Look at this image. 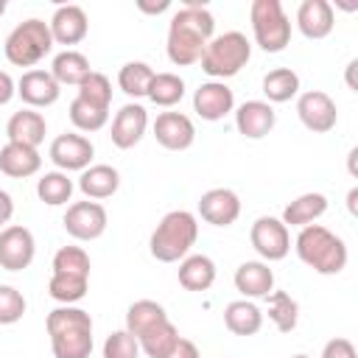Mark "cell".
I'll return each instance as SVG.
<instances>
[{
  "mask_svg": "<svg viewBox=\"0 0 358 358\" xmlns=\"http://www.w3.org/2000/svg\"><path fill=\"white\" fill-rule=\"evenodd\" d=\"M48 28H50L53 42H59V45H78L87 36L90 22H87V14H84L81 6L67 3V6H59L53 11Z\"/></svg>",
  "mask_w": 358,
  "mask_h": 358,
  "instance_id": "obj_18",
  "label": "cell"
},
{
  "mask_svg": "<svg viewBox=\"0 0 358 358\" xmlns=\"http://www.w3.org/2000/svg\"><path fill=\"white\" fill-rule=\"evenodd\" d=\"M145 98L157 106H165V109L176 106L185 98V81L176 73H154V81H151Z\"/></svg>",
  "mask_w": 358,
  "mask_h": 358,
  "instance_id": "obj_36",
  "label": "cell"
},
{
  "mask_svg": "<svg viewBox=\"0 0 358 358\" xmlns=\"http://www.w3.org/2000/svg\"><path fill=\"white\" fill-rule=\"evenodd\" d=\"M249 241H252L255 252L263 257V263L282 260L291 252V232L274 215H260L249 229Z\"/></svg>",
  "mask_w": 358,
  "mask_h": 358,
  "instance_id": "obj_8",
  "label": "cell"
},
{
  "mask_svg": "<svg viewBox=\"0 0 358 358\" xmlns=\"http://www.w3.org/2000/svg\"><path fill=\"white\" fill-rule=\"evenodd\" d=\"M294 249H296L299 260L308 268H313L316 274H324V277L344 271L347 257H350L347 255V243L336 232H330L327 227H322V224L302 227L299 235H296V241H294Z\"/></svg>",
  "mask_w": 358,
  "mask_h": 358,
  "instance_id": "obj_3",
  "label": "cell"
},
{
  "mask_svg": "<svg viewBox=\"0 0 358 358\" xmlns=\"http://www.w3.org/2000/svg\"><path fill=\"white\" fill-rule=\"evenodd\" d=\"M145 129H148V112H145V106L129 101V103H123L115 112V120H112V143L120 151H129V148H134L143 140Z\"/></svg>",
  "mask_w": 358,
  "mask_h": 358,
  "instance_id": "obj_15",
  "label": "cell"
},
{
  "mask_svg": "<svg viewBox=\"0 0 358 358\" xmlns=\"http://www.w3.org/2000/svg\"><path fill=\"white\" fill-rule=\"evenodd\" d=\"M36 241L28 227L8 224L0 229V268L6 271H22L34 263Z\"/></svg>",
  "mask_w": 358,
  "mask_h": 358,
  "instance_id": "obj_11",
  "label": "cell"
},
{
  "mask_svg": "<svg viewBox=\"0 0 358 358\" xmlns=\"http://www.w3.org/2000/svg\"><path fill=\"white\" fill-rule=\"evenodd\" d=\"M327 213V196L324 193H316V190H310V193H302V196H296L285 210H282V224L285 227H308V224H316L322 215Z\"/></svg>",
  "mask_w": 358,
  "mask_h": 358,
  "instance_id": "obj_25",
  "label": "cell"
},
{
  "mask_svg": "<svg viewBox=\"0 0 358 358\" xmlns=\"http://www.w3.org/2000/svg\"><path fill=\"white\" fill-rule=\"evenodd\" d=\"M249 20L260 50L266 53L285 50V45L291 42V20L285 17L280 0H255L249 6Z\"/></svg>",
  "mask_w": 358,
  "mask_h": 358,
  "instance_id": "obj_7",
  "label": "cell"
},
{
  "mask_svg": "<svg viewBox=\"0 0 358 358\" xmlns=\"http://www.w3.org/2000/svg\"><path fill=\"white\" fill-rule=\"evenodd\" d=\"M11 215H14V201H11V196L6 190H0V229L11 221Z\"/></svg>",
  "mask_w": 358,
  "mask_h": 358,
  "instance_id": "obj_45",
  "label": "cell"
},
{
  "mask_svg": "<svg viewBox=\"0 0 358 358\" xmlns=\"http://www.w3.org/2000/svg\"><path fill=\"white\" fill-rule=\"evenodd\" d=\"M154 137L168 151H185L196 140V126L182 112H159L154 120Z\"/></svg>",
  "mask_w": 358,
  "mask_h": 358,
  "instance_id": "obj_16",
  "label": "cell"
},
{
  "mask_svg": "<svg viewBox=\"0 0 358 358\" xmlns=\"http://www.w3.org/2000/svg\"><path fill=\"white\" fill-rule=\"evenodd\" d=\"M168 358H201V355H199V347L190 338H179V344L173 347V352Z\"/></svg>",
  "mask_w": 358,
  "mask_h": 358,
  "instance_id": "obj_44",
  "label": "cell"
},
{
  "mask_svg": "<svg viewBox=\"0 0 358 358\" xmlns=\"http://www.w3.org/2000/svg\"><path fill=\"white\" fill-rule=\"evenodd\" d=\"M106 221H109V215H106L103 204L90 201V199L87 201H73L67 207L64 218H62L67 235L76 238V241H95V238H101L106 232Z\"/></svg>",
  "mask_w": 358,
  "mask_h": 358,
  "instance_id": "obj_10",
  "label": "cell"
},
{
  "mask_svg": "<svg viewBox=\"0 0 358 358\" xmlns=\"http://www.w3.org/2000/svg\"><path fill=\"white\" fill-rule=\"evenodd\" d=\"M291 358H308V355H302V352H299V355H291Z\"/></svg>",
  "mask_w": 358,
  "mask_h": 358,
  "instance_id": "obj_51",
  "label": "cell"
},
{
  "mask_svg": "<svg viewBox=\"0 0 358 358\" xmlns=\"http://www.w3.org/2000/svg\"><path fill=\"white\" fill-rule=\"evenodd\" d=\"M336 25V14L333 6L327 0H302L296 8V28L302 31V36L308 39H324L330 36Z\"/></svg>",
  "mask_w": 358,
  "mask_h": 358,
  "instance_id": "obj_20",
  "label": "cell"
},
{
  "mask_svg": "<svg viewBox=\"0 0 358 358\" xmlns=\"http://www.w3.org/2000/svg\"><path fill=\"white\" fill-rule=\"evenodd\" d=\"M48 134V123L36 109H20L8 117L6 123V137L8 143H20V145H31L36 148Z\"/></svg>",
  "mask_w": 358,
  "mask_h": 358,
  "instance_id": "obj_22",
  "label": "cell"
},
{
  "mask_svg": "<svg viewBox=\"0 0 358 358\" xmlns=\"http://www.w3.org/2000/svg\"><path fill=\"white\" fill-rule=\"evenodd\" d=\"M137 8H140V11H145V14H162V11H168V8H171V0H159V3H145V0H140V3H137Z\"/></svg>",
  "mask_w": 358,
  "mask_h": 358,
  "instance_id": "obj_46",
  "label": "cell"
},
{
  "mask_svg": "<svg viewBox=\"0 0 358 358\" xmlns=\"http://www.w3.org/2000/svg\"><path fill=\"white\" fill-rule=\"evenodd\" d=\"M36 196L50 207H62L73 196V179L64 171H48L36 179Z\"/></svg>",
  "mask_w": 358,
  "mask_h": 358,
  "instance_id": "obj_33",
  "label": "cell"
},
{
  "mask_svg": "<svg viewBox=\"0 0 358 358\" xmlns=\"http://www.w3.org/2000/svg\"><path fill=\"white\" fill-rule=\"evenodd\" d=\"M296 115L302 126L313 134H327L338 123V109L336 101L324 90H308L296 98Z\"/></svg>",
  "mask_w": 358,
  "mask_h": 358,
  "instance_id": "obj_9",
  "label": "cell"
},
{
  "mask_svg": "<svg viewBox=\"0 0 358 358\" xmlns=\"http://www.w3.org/2000/svg\"><path fill=\"white\" fill-rule=\"evenodd\" d=\"M249 59H252V42L246 39V34L227 31L207 42L199 64L213 81H224V78L238 76Z\"/></svg>",
  "mask_w": 358,
  "mask_h": 358,
  "instance_id": "obj_5",
  "label": "cell"
},
{
  "mask_svg": "<svg viewBox=\"0 0 358 358\" xmlns=\"http://www.w3.org/2000/svg\"><path fill=\"white\" fill-rule=\"evenodd\" d=\"M53 36H50V28L45 20H25L20 22L8 36H6V59L14 64V67H34L39 64L50 50H53Z\"/></svg>",
  "mask_w": 358,
  "mask_h": 358,
  "instance_id": "obj_6",
  "label": "cell"
},
{
  "mask_svg": "<svg viewBox=\"0 0 358 358\" xmlns=\"http://www.w3.org/2000/svg\"><path fill=\"white\" fill-rule=\"evenodd\" d=\"M165 319H168V313H165V308L159 302H154V299H137L126 310V330L134 338H140L145 330H151L154 324H159Z\"/></svg>",
  "mask_w": 358,
  "mask_h": 358,
  "instance_id": "obj_31",
  "label": "cell"
},
{
  "mask_svg": "<svg viewBox=\"0 0 358 358\" xmlns=\"http://www.w3.org/2000/svg\"><path fill=\"white\" fill-rule=\"evenodd\" d=\"M193 109L201 120H221L235 109V92L224 81H204L193 92Z\"/></svg>",
  "mask_w": 358,
  "mask_h": 358,
  "instance_id": "obj_14",
  "label": "cell"
},
{
  "mask_svg": "<svg viewBox=\"0 0 358 358\" xmlns=\"http://www.w3.org/2000/svg\"><path fill=\"white\" fill-rule=\"evenodd\" d=\"M87 288H90V277H78V274H59L53 271L50 280H48V294L62 302V305H76L87 296Z\"/></svg>",
  "mask_w": 358,
  "mask_h": 358,
  "instance_id": "obj_35",
  "label": "cell"
},
{
  "mask_svg": "<svg viewBox=\"0 0 358 358\" xmlns=\"http://www.w3.org/2000/svg\"><path fill=\"white\" fill-rule=\"evenodd\" d=\"M117 187H120V173H117V168L103 165V162L84 168L81 176H78V190H81L90 201L109 199V196L117 193Z\"/></svg>",
  "mask_w": 358,
  "mask_h": 358,
  "instance_id": "obj_23",
  "label": "cell"
},
{
  "mask_svg": "<svg viewBox=\"0 0 358 358\" xmlns=\"http://www.w3.org/2000/svg\"><path fill=\"white\" fill-rule=\"evenodd\" d=\"M78 98H84V101H90V103H98V106L109 109V103H112V81H109L103 73L92 70V73L78 84Z\"/></svg>",
  "mask_w": 358,
  "mask_h": 358,
  "instance_id": "obj_39",
  "label": "cell"
},
{
  "mask_svg": "<svg viewBox=\"0 0 358 358\" xmlns=\"http://www.w3.org/2000/svg\"><path fill=\"white\" fill-rule=\"evenodd\" d=\"M199 215L213 227H232L241 215V199L229 187H213L199 199Z\"/></svg>",
  "mask_w": 358,
  "mask_h": 358,
  "instance_id": "obj_17",
  "label": "cell"
},
{
  "mask_svg": "<svg viewBox=\"0 0 358 358\" xmlns=\"http://www.w3.org/2000/svg\"><path fill=\"white\" fill-rule=\"evenodd\" d=\"M355 157H358V148H352L350 157H347V162H350V173H352V176H355Z\"/></svg>",
  "mask_w": 358,
  "mask_h": 358,
  "instance_id": "obj_49",
  "label": "cell"
},
{
  "mask_svg": "<svg viewBox=\"0 0 358 358\" xmlns=\"http://www.w3.org/2000/svg\"><path fill=\"white\" fill-rule=\"evenodd\" d=\"M277 123V112L266 101H246L235 112V126L246 140H263Z\"/></svg>",
  "mask_w": 358,
  "mask_h": 358,
  "instance_id": "obj_19",
  "label": "cell"
},
{
  "mask_svg": "<svg viewBox=\"0 0 358 358\" xmlns=\"http://www.w3.org/2000/svg\"><path fill=\"white\" fill-rule=\"evenodd\" d=\"M224 324L235 336H255L263 327V310L252 299H235L224 308Z\"/></svg>",
  "mask_w": 358,
  "mask_h": 358,
  "instance_id": "obj_27",
  "label": "cell"
},
{
  "mask_svg": "<svg viewBox=\"0 0 358 358\" xmlns=\"http://www.w3.org/2000/svg\"><path fill=\"white\" fill-rule=\"evenodd\" d=\"M92 73V67H90V59L84 56V53H78V50H62V53H56L53 56V64H50V76L56 78V84L59 87H78L87 76Z\"/></svg>",
  "mask_w": 358,
  "mask_h": 358,
  "instance_id": "obj_28",
  "label": "cell"
},
{
  "mask_svg": "<svg viewBox=\"0 0 358 358\" xmlns=\"http://www.w3.org/2000/svg\"><path fill=\"white\" fill-rule=\"evenodd\" d=\"M266 103H285L299 95V76L291 67H274L263 76Z\"/></svg>",
  "mask_w": 358,
  "mask_h": 358,
  "instance_id": "obj_30",
  "label": "cell"
},
{
  "mask_svg": "<svg viewBox=\"0 0 358 358\" xmlns=\"http://www.w3.org/2000/svg\"><path fill=\"white\" fill-rule=\"evenodd\" d=\"M347 210L355 215L358 213V187H352L350 193H347Z\"/></svg>",
  "mask_w": 358,
  "mask_h": 358,
  "instance_id": "obj_47",
  "label": "cell"
},
{
  "mask_svg": "<svg viewBox=\"0 0 358 358\" xmlns=\"http://www.w3.org/2000/svg\"><path fill=\"white\" fill-rule=\"evenodd\" d=\"M176 277L185 291H207L215 282V263L207 255H187L182 257Z\"/></svg>",
  "mask_w": 358,
  "mask_h": 358,
  "instance_id": "obj_26",
  "label": "cell"
},
{
  "mask_svg": "<svg viewBox=\"0 0 358 358\" xmlns=\"http://www.w3.org/2000/svg\"><path fill=\"white\" fill-rule=\"evenodd\" d=\"M3 14H6V3L0 0V17H3Z\"/></svg>",
  "mask_w": 358,
  "mask_h": 358,
  "instance_id": "obj_50",
  "label": "cell"
},
{
  "mask_svg": "<svg viewBox=\"0 0 358 358\" xmlns=\"http://www.w3.org/2000/svg\"><path fill=\"white\" fill-rule=\"evenodd\" d=\"M14 95H17V81L6 70H0V106H6Z\"/></svg>",
  "mask_w": 358,
  "mask_h": 358,
  "instance_id": "obj_43",
  "label": "cell"
},
{
  "mask_svg": "<svg viewBox=\"0 0 358 358\" xmlns=\"http://www.w3.org/2000/svg\"><path fill=\"white\" fill-rule=\"evenodd\" d=\"M42 168V157L36 148L31 145H20V143H6L0 148V171L11 179H25L34 176Z\"/></svg>",
  "mask_w": 358,
  "mask_h": 358,
  "instance_id": "obj_24",
  "label": "cell"
},
{
  "mask_svg": "<svg viewBox=\"0 0 358 358\" xmlns=\"http://www.w3.org/2000/svg\"><path fill=\"white\" fill-rule=\"evenodd\" d=\"M53 271L90 277V255H87L81 246H62V249L53 255Z\"/></svg>",
  "mask_w": 358,
  "mask_h": 358,
  "instance_id": "obj_38",
  "label": "cell"
},
{
  "mask_svg": "<svg viewBox=\"0 0 358 358\" xmlns=\"http://www.w3.org/2000/svg\"><path fill=\"white\" fill-rule=\"evenodd\" d=\"M17 95L28 103V109H42V106H50L59 101L62 95V87L56 84V78L50 76V70H25L17 81Z\"/></svg>",
  "mask_w": 358,
  "mask_h": 358,
  "instance_id": "obj_13",
  "label": "cell"
},
{
  "mask_svg": "<svg viewBox=\"0 0 358 358\" xmlns=\"http://www.w3.org/2000/svg\"><path fill=\"white\" fill-rule=\"evenodd\" d=\"M48 157L50 162L59 168V171H84L92 165V157H95V145L90 143V137L78 134V131H64L59 134L50 148H48Z\"/></svg>",
  "mask_w": 358,
  "mask_h": 358,
  "instance_id": "obj_12",
  "label": "cell"
},
{
  "mask_svg": "<svg viewBox=\"0 0 358 358\" xmlns=\"http://www.w3.org/2000/svg\"><path fill=\"white\" fill-rule=\"evenodd\" d=\"M355 67H358V62L352 59V62L347 64V84H350V90H355Z\"/></svg>",
  "mask_w": 358,
  "mask_h": 358,
  "instance_id": "obj_48",
  "label": "cell"
},
{
  "mask_svg": "<svg viewBox=\"0 0 358 358\" xmlns=\"http://www.w3.org/2000/svg\"><path fill=\"white\" fill-rule=\"evenodd\" d=\"M154 81V70L145 62H126L117 70V87L129 95V98H145L148 87Z\"/></svg>",
  "mask_w": 358,
  "mask_h": 358,
  "instance_id": "obj_34",
  "label": "cell"
},
{
  "mask_svg": "<svg viewBox=\"0 0 358 358\" xmlns=\"http://www.w3.org/2000/svg\"><path fill=\"white\" fill-rule=\"evenodd\" d=\"M266 313L271 319V324L280 330V333H291L299 322V305L291 294L285 291H271L266 296Z\"/></svg>",
  "mask_w": 358,
  "mask_h": 358,
  "instance_id": "obj_32",
  "label": "cell"
},
{
  "mask_svg": "<svg viewBox=\"0 0 358 358\" xmlns=\"http://www.w3.org/2000/svg\"><path fill=\"white\" fill-rule=\"evenodd\" d=\"M109 120V109L98 106V103H90L84 98H73L70 103V123L78 129V131H101Z\"/></svg>",
  "mask_w": 358,
  "mask_h": 358,
  "instance_id": "obj_37",
  "label": "cell"
},
{
  "mask_svg": "<svg viewBox=\"0 0 358 358\" xmlns=\"http://www.w3.org/2000/svg\"><path fill=\"white\" fill-rule=\"evenodd\" d=\"M179 330H176V324L171 322V319H165V322H159V324H154L151 330H145L140 338H137V344H140V350L148 355V358H168L171 352H173V347L179 344Z\"/></svg>",
  "mask_w": 358,
  "mask_h": 358,
  "instance_id": "obj_29",
  "label": "cell"
},
{
  "mask_svg": "<svg viewBox=\"0 0 358 358\" xmlns=\"http://www.w3.org/2000/svg\"><path fill=\"white\" fill-rule=\"evenodd\" d=\"M199 238V221L190 210H171L162 215L157 229L148 238L151 257L159 263H176L190 255Z\"/></svg>",
  "mask_w": 358,
  "mask_h": 358,
  "instance_id": "obj_4",
  "label": "cell"
},
{
  "mask_svg": "<svg viewBox=\"0 0 358 358\" xmlns=\"http://www.w3.org/2000/svg\"><path fill=\"white\" fill-rule=\"evenodd\" d=\"M48 336L53 358H90L92 352V316L76 305H62L48 313Z\"/></svg>",
  "mask_w": 358,
  "mask_h": 358,
  "instance_id": "obj_2",
  "label": "cell"
},
{
  "mask_svg": "<svg viewBox=\"0 0 358 358\" xmlns=\"http://www.w3.org/2000/svg\"><path fill=\"white\" fill-rule=\"evenodd\" d=\"M215 31V20L210 14V8L201 0H187L168 25V42H165V53L176 67H187L196 64L207 48V42L213 39Z\"/></svg>",
  "mask_w": 358,
  "mask_h": 358,
  "instance_id": "obj_1",
  "label": "cell"
},
{
  "mask_svg": "<svg viewBox=\"0 0 358 358\" xmlns=\"http://www.w3.org/2000/svg\"><path fill=\"white\" fill-rule=\"evenodd\" d=\"M235 288L243 299H266L274 291V271L263 260H246L235 268Z\"/></svg>",
  "mask_w": 358,
  "mask_h": 358,
  "instance_id": "obj_21",
  "label": "cell"
},
{
  "mask_svg": "<svg viewBox=\"0 0 358 358\" xmlns=\"http://www.w3.org/2000/svg\"><path fill=\"white\" fill-rule=\"evenodd\" d=\"M140 355V344L137 338L123 327L106 336L103 341V358H137Z\"/></svg>",
  "mask_w": 358,
  "mask_h": 358,
  "instance_id": "obj_40",
  "label": "cell"
},
{
  "mask_svg": "<svg viewBox=\"0 0 358 358\" xmlns=\"http://www.w3.org/2000/svg\"><path fill=\"white\" fill-rule=\"evenodd\" d=\"M25 316V296L14 285H0V324H14Z\"/></svg>",
  "mask_w": 358,
  "mask_h": 358,
  "instance_id": "obj_41",
  "label": "cell"
},
{
  "mask_svg": "<svg viewBox=\"0 0 358 358\" xmlns=\"http://www.w3.org/2000/svg\"><path fill=\"white\" fill-rule=\"evenodd\" d=\"M322 358H358V352L350 338H330L322 350Z\"/></svg>",
  "mask_w": 358,
  "mask_h": 358,
  "instance_id": "obj_42",
  "label": "cell"
}]
</instances>
